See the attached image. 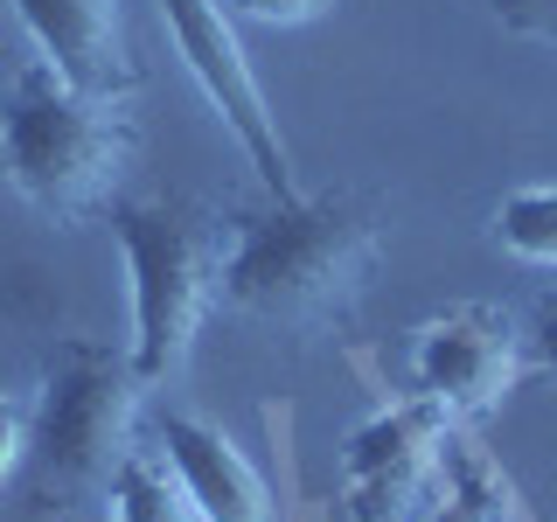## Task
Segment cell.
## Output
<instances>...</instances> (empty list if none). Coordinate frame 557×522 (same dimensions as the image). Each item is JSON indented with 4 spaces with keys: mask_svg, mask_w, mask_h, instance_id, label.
Wrapping results in <instances>:
<instances>
[{
    "mask_svg": "<svg viewBox=\"0 0 557 522\" xmlns=\"http://www.w3.org/2000/svg\"><path fill=\"white\" fill-rule=\"evenodd\" d=\"M383 258V216L362 196H293L272 209H231L223 307L265 327L348 321Z\"/></svg>",
    "mask_w": 557,
    "mask_h": 522,
    "instance_id": "6da1fadb",
    "label": "cell"
},
{
    "mask_svg": "<svg viewBox=\"0 0 557 522\" xmlns=\"http://www.w3.org/2000/svg\"><path fill=\"white\" fill-rule=\"evenodd\" d=\"M153 452L168 460V474L182 481V495L196 501L202 522H278L265 474L223 425H209L196 411H161L153 418Z\"/></svg>",
    "mask_w": 557,
    "mask_h": 522,
    "instance_id": "ba28073f",
    "label": "cell"
},
{
    "mask_svg": "<svg viewBox=\"0 0 557 522\" xmlns=\"http://www.w3.org/2000/svg\"><path fill=\"white\" fill-rule=\"evenodd\" d=\"M14 22L28 28L35 57L57 63L77 91L126 98L139 84V63L119 28V0H14Z\"/></svg>",
    "mask_w": 557,
    "mask_h": 522,
    "instance_id": "9c48e42d",
    "label": "cell"
},
{
    "mask_svg": "<svg viewBox=\"0 0 557 522\" xmlns=\"http://www.w3.org/2000/svg\"><path fill=\"white\" fill-rule=\"evenodd\" d=\"M522 376V335L502 307L460 300L411 335V390L432 397L453 425L495 411Z\"/></svg>",
    "mask_w": 557,
    "mask_h": 522,
    "instance_id": "52a82bcc",
    "label": "cell"
},
{
    "mask_svg": "<svg viewBox=\"0 0 557 522\" xmlns=\"http://www.w3.org/2000/svg\"><path fill=\"white\" fill-rule=\"evenodd\" d=\"M104 501H112V522H202L196 501L182 495V481L168 474V460L153 446H133L126 460H119Z\"/></svg>",
    "mask_w": 557,
    "mask_h": 522,
    "instance_id": "30bf717a",
    "label": "cell"
},
{
    "mask_svg": "<svg viewBox=\"0 0 557 522\" xmlns=\"http://www.w3.org/2000/svg\"><path fill=\"white\" fill-rule=\"evenodd\" d=\"M161 22L174 35V49H182L196 91L209 98V112L223 119V133L237 139L251 174L265 182V196L272 202L307 196L300 174H293L286 139H278L272 104H265V91H258V77H251V57H244V42L231 28V8H223V0H161Z\"/></svg>",
    "mask_w": 557,
    "mask_h": 522,
    "instance_id": "5b68a950",
    "label": "cell"
},
{
    "mask_svg": "<svg viewBox=\"0 0 557 522\" xmlns=\"http://www.w3.org/2000/svg\"><path fill=\"white\" fill-rule=\"evenodd\" d=\"M487 237H495L516 265L557 272V182H536V188L502 196L495 216H487Z\"/></svg>",
    "mask_w": 557,
    "mask_h": 522,
    "instance_id": "8fae6325",
    "label": "cell"
},
{
    "mask_svg": "<svg viewBox=\"0 0 557 522\" xmlns=\"http://www.w3.org/2000/svg\"><path fill=\"white\" fill-rule=\"evenodd\" d=\"M487 14L509 35H522V42L557 49V0H487Z\"/></svg>",
    "mask_w": 557,
    "mask_h": 522,
    "instance_id": "5bb4252c",
    "label": "cell"
},
{
    "mask_svg": "<svg viewBox=\"0 0 557 522\" xmlns=\"http://www.w3.org/2000/svg\"><path fill=\"white\" fill-rule=\"evenodd\" d=\"M425 522H509V515H502L495 481H487L481 467H467V474L446 487V501H440V509H432Z\"/></svg>",
    "mask_w": 557,
    "mask_h": 522,
    "instance_id": "7c38bea8",
    "label": "cell"
},
{
    "mask_svg": "<svg viewBox=\"0 0 557 522\" xmlns=\"http://www.w3.org/2000/svg\"><path fill=\"white\" fill-rule=\"evenodd\" d=\"M133 356L98 335H63L42 362V397H35L28 432V501L35 509H77L112 487L119 460L133 452L139 418Z\"/></svg>",
    "mask_w": 557,
    "mask_h": 522,
    "instance_id": "277c9868",
    "label": "cell"
},
{
    "mask_svg": "<svg viewBox=\"0 0 557 522\" xmlns=\"http://www.w3.org/2000/svg\"><path fill=\"white\" fill-rule=\"evenodd\" d=\"M223 8L244 14V22H265V28H300L313 14H327V0H223Z\"/></svg>",
    "mask_w": 557,
    "mask_h": 522,
    "instance_id": "2e32d148",
    "label": "cell"
},
{
    "mask_svg": "<svg viewBox=\"0 0 557 522\" xmlns=\"http://www.w3.org/2000/svg\"><path fill=\"white\" fill-rule=\"evenodd\" d=\"M453 418L432 397H405L362 418L342 439V509L348 522H405L446 467Z\"/></svg>",
    "mask_w": 557,
    "mask_h": 522,
    "instance_id": "8992f818",
    "label": "cell"
},
{
    "mask_svg": "<svg viewBox=\"0 0 557 522\" xmlns=\"http://www.w3.org/2000/svg\"><path fill=\"white\" fill-rule=\"evenodd\" d=\"M0 167L14 196L49 223H91L119 202L133 167L126 98L77 91L57 63L28 57L0 91Z\"/></svg>",
    "mask_w": 557,
    "mask_h": 522,
    "instance_id": "7a4b0ae2",
    "label": "cell"
},
{
    "mask_svg": "<svg viewBox=\"0 0 557 522\" xmlns=\"http://www.w3.org/2000/svg\"><path fill=\"white\" fill-rule=\"evenodd\" d=\"M28 432H35V405H22V397L0 390V481L28 460Z\"/></svg>",
    "mask_w": 557,
    "mask_h": 522,
    "instance_id": "9a60e30c",
    "label": "cell"
},
{
    "mask_svg": "<svg viewBox=\"0 0 557 522\" xmlns=\"http://www.w3.org/2000/svg\"><path fill=\"white\" fill-rule=\"evenodd\" d=\"M522 362H530L536 376L557 383V278L530 300V327H522Z\"/></svg>",
    "mask_w": 557,
    "mask_h": 522,
    "instance_id": "4fadbf2b",
    "label": "cell"
},
{
    "mask_svg": "<svg viewBox=\"0 0 557 522\" xmlns=\"http://www.w3.org/2000/svg\"><path fill=\"white\" fill-rule=\"evenodd\" d=\"M112 237L126 251V278H133V376L147 390L188 362L209 307H223V251H231V216L182 196H139V202H112Z\"/></svg>",
    "mask_w": 557,
    "mask_h": 522,
    "instance_id": "3957f363",
    "label": "cell"
}]
</instances>
